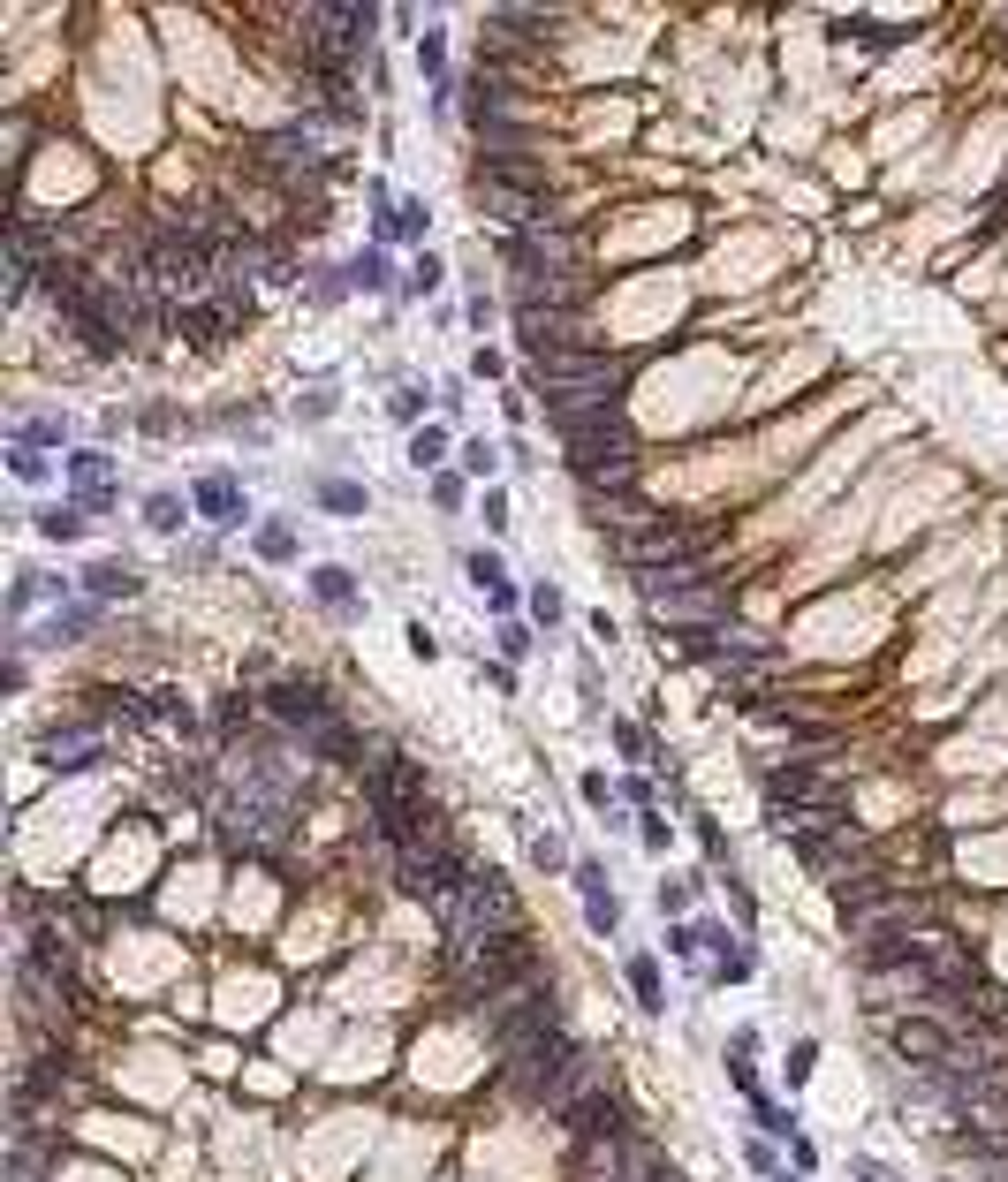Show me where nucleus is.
<instances>
[{
  "mask_svg": "<svg viewBox=\"0 0 1008 1182\" xmlns=\"http://www.w3.org/2000/svg\"><path fill=\"white\" fill-rule=\"evenodd\" d=\"M318 500H326L334 516H357V508H364V486H349V478H326V486H318Z\"/></svg>",
  "mask_w": 1008,
  "mask_h": 1182,
  "instance_id": "obj_16",
  "label": "nucleus"
},
{
  "mask_svg": "<svg viewBox=\"0 0 1008 1182\" xmlns=\"http://www.w3.org/2000/svg\"><path fill=\"white\" fill-rule=\"evenodd\" d=\"M630 985H637V1001H645V1009H667V1001H660V963H652V955H637V963H630Z\"/></svg>",
  "mask_w": 1008,
  "mask_h": 1182,
  "instance_id": "obj_15",
  "label": "nucleus"
},
{
  "mask_svg": "<svg viewBox=\"0 0 1008 1182\" xmlns=\"http://www.w3.org/2000/svg\"><path fill=\"white\" fill-rule=\"evenodd\" d=\"M561 440H569V470L584 478V486H630L637 470V440L622 417H584V425H561Z\"/></svg>",
  "mask_w": 1008,
  "mask_h": 1182,
  "instance_id": "obj_2",
  "label": "nucleus"
},
{
  "mask_svg": "<svg viewBox=\"0 0 1008 1182\" xmlns=\"http://www.w3.org/2000/svg\"><path fill=\"white\" fill-rule=\"evenodd\" d=\"M417 61H425L432 91H448V46H440V30H425V38H417Z\"/></svg>",
  "mask_w": 1008,
  "mask_h": 1182,
  "instance_id": "obj_17",
  "label": "nucleus"
},
{
  "mask_svg": "<svg viewBox=\"0 0 1008 1182\" xmlns=\"http://www.w3.org/2000/svg\"><path fill=\"white\" fill-rule=\"evenodd\" d=\"M462 462H470V478H493V462H501V455H493L486 440H470V448H462Z\"/></svg>",
  "mask_w": 1008,
  "mask_h": 1182,
  "instance_id": "obj_26",
  "label": "nucleus"
},
{
  "mask_svg": "<svg viewBox=\"0 0 1008 1182\" xmlns=\"http://www.w3.org/2000/svg\"><path fill=\"white\" fill-rule=\"evenodd\" d=\"M190 508H198L205 523H243V486H235L228 470H205L198 493H190Z\"/></svg>",
  "mask_w": 1008,
  "mask_h": 1182,
  "instance_id": "obj_8",
  "label": "nucleus"
},
{
  "mask_svg": "<svg viewBox=\"0 0 1008 1182\" xmlns=\"http://www.w3.org/2000/svg\"><path fill=\"white\" fill-rule=\"evenodd\" d=\"M501 652H508V660H523V652H531V630H516V622H508V630H501Z\"/></svg>",
  "mask_w": 1008,
  "mask_h": 1182,
  "instance_id": "obj_32",
  "label": "nucleus"
},
{
  "mask_svg": "<svg viewBox=\"0 0 1008 1182\" xmlns=\"http://www.w3.org/2000/svg\"><path fill=\"white\" fill-rule=\"evenodd\" d=\"M265 705H273V713H281L288 728H326V721H334L326 690H318V683H296V675H281V683L265 690Z\"/></svg>",
  "mask_w": 1008,
  "mask_h": 1182,
  "instance_id": "obj_6",
  "label": "nucleus"
},
{
  "mask_svg": "<svg viewBox=\"0 0 1008 1182\" xmlns=\"http://www.w3.org/2000/svg\"><path fill=\"white\" fill-rule=\"evenodd\" d=\"M523 985H539V948L523 932H501V940H470L462 948V1001H508Z\"/></svg>",
  "mask_w": 1008,
  "mask_h": 1182,
  "instance_id": "obj_1",
  "label": "nucleus"
},
{
  "mask_svg": "<svg viewBox=\"0 0 1008 1182\" xmlns=\"http://www.w3.org/2000/svg\"><path fill=\"white\" fill-rule=\"evenodd\" d=\"M349 289H372V296H379V289H395V273H387V259H379V251H364V259L349 265Z\"/></svg>",
  "mask_w": 1008,
  "mask_h": 1182,
  "instance_id": "obj_13",
  "label": "nucleus"
},
{
  "mask_svg": "<svg viewBox=\"0 0 1008 1182\" xmlns=\"http://www.w3.org/2000/svg\"><path fill=\"white\" fill-rule=\"evenodd\" d=\"M259 553L265 561H288V553H296V531H288V523H259Z\"/></svg>",
  "mask_w": 1008,
  "mask_h": 1182,
  "instance_id": "obj_19",
  "label": "nucleus"
},
{
  "mask_svg": "<svg viewBox=\"0 0 1008 1182\" xmlns=\"http://www.w3.org/2000/svg\"><path fill=\"white\" fill-rule=\"evenodd\" d=\"M531 857H539L547 872H553V865H569V857H561V841H553V834H539V841H531Z\"/></svg>",
  "mask_w": 1008,
  "mask_h": 1182,
  "instance_id": "obj_31",
  "label": "nucleus"
},
{
  "mask_svg": "<svg viewBox=\"0 0 1008 1182\" xmlns=\"http://www.w3.org/2000/svg\"><path fill=\"white\" fill-rule=\"evenodd\" d=\"M24 440H30V448H46V440H61V417H30V425H24Z\"/></svg>",
  "mask_w": 1008,
  "mask_h": 1182,
  "instance_id": "obj_29",
  "label": "nucleus"
},
{
  "mask_svg": "<svg viewBox=\"0 0 1008 1182\" xmlns=\"http://www.w3.org/2000/svg\"><path fill=\"white\" fill-rule=\"evenodd\" d=\"M409 462H417V470H432V462H440V433H432V425L409 440Z\"/></svg>",
  "mask_w": 1008,
  "mask_h": 1182,
  "instance_id": "obj_25",
  "label": "nucleus"
},
{
  "mask_svg": "<svg viewBox=\"0 0 1008 1182\" xmlns=\"http://www.w3.org/2000/svg\"><path fill=\"white\" fill-rule=\"evenodd\" d=\"M470 577H478V591H486V584H501V577H508V569H501V561H493V553H470Z\"/></svg>",
  "mask_w": 1008,
  "mask_h": 1182,
  "instance_id": "obj_27",
  "label": "nucleus"
},
{
  "mask_svg": "<svg viewBox=\"0 0 1008 1182\" xmlns=\"http://www.w3.org/2000/svg\"><path fill=\"white\" fill-rule=\"evenodd\" d=\"M144 523H152V531H182V500H174V493H152V500H144Z\"/></svg>",
  "mask_w": 1008,
  "mask_h": 1182,
  "instance_id": "obj_18",
  "label": "nucleus"
},
{
  "mask_svg": "<svg viewBox=\"0 0 1008 1182\" xmlns=\"http://www.w3.org/2000/svg\"><path fill=\"white\" fill-rule=\"evenodd\" d=\"M312 591H318L326 606H349V599H357V584H349V569H312Z\"/></svg>",
  "mask_w": 1008,
  "mask_h": 1182,
  "instance_id": "obj_14",
  "label": "nucleus"
},
{
  "mask_svg": "<svg viewBox=\"0 0 1008 1182\" xmlns=\"http://www.w3.org/2000/svg\"><path fill=\"white\" fill-rule=\"evenodd\" d=\"M561 1122H569L576 1137H606V1145H622V1137H630V1129H622V1107H614L600 1084H584V1092L561 1107Z\"/></svg>",
  "mask_w": 1008,
  "mask_h": 1182,
  "instance_id": "obj_5",
  "label": "nucleus"
},
{
  "mask_svg": "<svg viewBox=\"0 0 1008 1182\" xmlns=\"http://www.w3.org/2000/svg\"><path fill=\"white\" fill-rule=\"evenodd\" d=\"M894 1054H902V1062H918V1068H948V1062H955L948 1031H940V1023H925V1016L894 1023Z\"/></svg>",
  "mask_w": 1008,
  "mask_h": 1182,
  "instance_id": "obj_7",
  "label": "nucleus"
},
{
  "mask_svg": "<svg viewBox=\"0 0 1008 1182\" xmlns=\"http://www.w3.org/2000/svg\"><path fill=\"white\" fill-rule=\"evenodd\" d=\"M46 766H69V774H76V766H91V758H99V721H69V728H54V735H46Z\"/></svg>",
  "mask_w": 1008,
  "mask_h": 1182,
  "instance_id": "obj_9",
  "label": "nucleus"
},
{
  "mask_svg": "<svg viewBox=\"0 0 1008 1182\" xmlns=\"http://www.w3.org/2000/svg\"><path fill=\"white\" fill-rule=\"evenodd\" d=\"M69 486L84 508H107V486H115V462L107 455H69Z\"/></svg>",
  "mask_w": 1008,
  "mask_h": 1182,
  "instance_id": "obj_10",
  "label": "nucleus"
},
{
  "mask_svg": "<svg viewBox=\"0 0 1008 1182\" xmlns=\"http://www.w3.org/2000/svg\"><path fill=\"white\" fill-rule=\"evenodd\" d=\"M38 531H46V539H76V531H84V508H46Z\"/></svg>",
  "mask_w": 1008,
  "mask_h": 1182,
  "instance_id": "obj_20",
  "label": "nucleus"
},
{
  "mask_svg": "<svg viewBox=\"0 0 1008 1182\" xmlns=\"http://www.w3.org/2000/svg\"><path fill=\"white\" fill-rule=\"evenodd\" d=\"M387 409H395L403 425H417V417H425V387H395V395H387Z\"/></svg>",
  "mask_w": 1008,
  "mask_h": 1182,
  "instance_id": "obj_22",
  "label": "nucleus"
},
{
  "mask_svg": "<svg viewBox=\"0 0 1008 1182\" xmlns=\"http://www.w3.org/2000/svg\"><path fill=\"white\" fill-rule=\"evenodd\" d=\"M584 918H592V932H614L622 910H614V894H584Z\"/></svg>",
  "mask_w": 1008,
  "mask_h": 1182,
  "instance_id": "obj_23",
  "label": "nucleus"
},
{
  "mask_svg": "<svg viewBox=\"0 0 1008 1182\" xmlns=\"http://www.w3.org/2000/svg\"><path fill=\"white\" fill-rule=\"evenodd\" d=\"M312 750H318V758H334V766H364V735H357V728H342V721L312 728Z\"/></svg>",
  "mask_w": 1008,
  "mask_h": 1182,
  "instance_id": "obj_11",
  "label": "nucleus"
},
{
  "mask_svg": "<svg viewBox=\"0 0 1008 1182\" xmlns=\"http://www.w3.org/2000/svg\"><path fill=\"white\" fill-rule=\"evenodd\" d=\"M16 478H24V486H46V455H38V448H30V440H16Z\"/></svg>",
  "mask_w": 1008,
  "mask_h": 1182,
  "instance_id": "obj_21",
  "label": "nucleus"
},
{
  "mask_svg": "<svg viewBox=\"0 0 1008 1182\" xmlns=\"http://www.w3.org/2000/svg\"><path fill=\"white\" fill-rule=\"evenodd\" d=\"M713 523H645V531H630V539H614V553L630 561V569H645V577H675V569H691L697 553H713Z\"/></svg>",
  "mask_w": 1008,
  "mask_h": 1182,
  "instance_id": "obj_3",
  "label": "nucleus"
},
{
  "mask_svg": "<svg viewBox=\"0 0 1008 1182\" xmlns=\"http://www.w3.org/2000/svg\"><path fill=\"white\" fill-rule=\"evenodd\" d=\"M84 577H91V591H99V599H129V591L144 584L137 569H129V561H91Z\"/></svg>",
  "mask_w": 1008,
  "mask_h": 1182,
  "instance_id": "obj_12",
  "label": "nucleus"
},
{
  "mask_svg": "<svg viewBox=\"0 0 1008 1182\" xmlns=\"http://www.w3.org/2000/svg\"><path fill=\"white\" fill-rule=\"evenodd\" d=\"M637 591L652 599L660 622H683V630H705V622L728 614V591L705 584V577H691V569H675V577H637Z\"/></svg>",
  "mask_w": 1008,
  "mask_h": 1182,
  "instance_id": "obj_4",
  "label": "nucleus"
},
{
  "mask_svg": "<svg viewBox=\"0 0 1008 1182\" xmlns=\"http://www.w3.org/2000/svg\"><path fill=\"white\" fill-rule=\"evenodd\" d=\"M409 652H417V660H440V637H432L425 622H417V630H409Z\"/></svg>",
  "mask_w": 1008,
  "mask_h": 1182,
  "instance_id": "obj_30",
  "label": "nucleus"
},
{
  "mask_svg": "<svg viewBox=\"0 0 1008 1182\" xmlns=\"http://www.w3.org/2000/svg\"><path fill=\"white\" fill-rule=\"evenodd\" d=\"M440 273H448V265H440V259H432V251H425V259L409 265V289H417V296H425V289H440Z\"/></svg>",
  "mask_w": 1008,
  "mask_h": 1182,
  "instance_id": "obj_24",
  "label": "nucleus"
},
{
  "mask_svg": "<svg viewBox=\"0 0 1008 1182\" xmlns=\"http://www.w3.org/2000/svg\"><path fill=\"white\" fill-rule=\"evenodd\" d=\"M531 614H539V622H561V591H547V584H539V591H531Z\"/></svg>",
  "mask_w": 1008,
  "mask_h": 1182,
  "instance_id": "obj_28",
  "label": "nucleus"
}]
</instances>
